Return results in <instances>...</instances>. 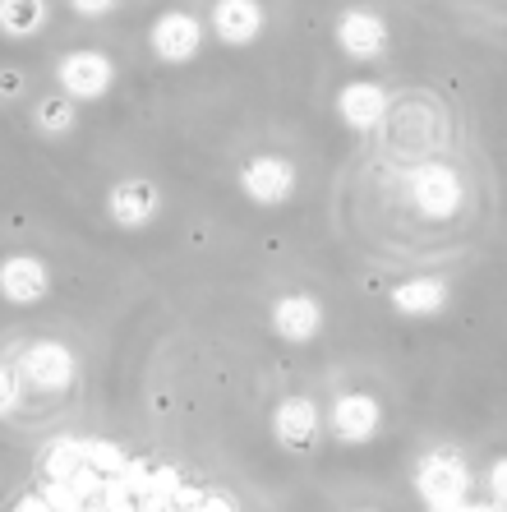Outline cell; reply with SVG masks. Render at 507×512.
Wrapping results in <instances>:
<instances>
[{
    "label": "cell",
    "mask_w": 507,
    "mask_h": 512,
    "mask_svg": "<svg viewBox=\"0 0 507 512\" xmlns=\"http://www.w3.org/2000/svg\"><path fill=\"white\" fill-rule=\"evenodd\" d=\"M14 370H19L24 383H33L37 393H60V388L74 383V370H79V365H74V351L65 342H33L24 356H19Z\"/></svg>",
    "instance_id": "cell-4"
},
{
    "label": "cell",
    "mask_w": 507,
    "mask_h": 512,
    "mask_svg": "<svg viewBox=\"0 0 507 512\" xmlns=\"http://www.w3.org/2000/svg\"><path fill=\"white\" fill-rule=\"evenodd\" d=\"M489 489L498 494V503H507V457H498V462L489 466Z\"/></svg>",
    "instance_id": "cell-22"
},
{
    "label": "cell",
    "mask_w": 507,
    "mask_h": 512,
    "mask_svg": "<svg viewBox=\"0 0 507 512\" xmlns=\"http://www.w3.org/2000/svg\"><path fill=\"white\" fill-rule=\"evenodd\" d=\"M74 107H79V102H74V97H65V93L42 97V102L33 107V125L47 134V139H65V134L79 125V111H74Z\"/></svg>",
    "instance_id": "cell-18"
},
{
    "label": "cell",
    "mask_w": 507,
    "mask_h": 512,
    "mask_svg": "<svg viewBox=\"0 0 507 512\" xmlns=\"http://www.w3.org/2000/svg\"><path fill=\"white\" fill-rule=\"evenodd\" d=\"M429 512H471V503H452V508H429Z\"/></svg>",
    "instance_id": "cell-23"
},
{
    "label": "cell",
    "mask_w": 507,
    "mask_h": 512,
    "mask_svg": "<svg viewBox=\"0 0 507 512\" xmlns=\"http://www.w3.org/2000/svg\"><path fill=\"white\" fill-rule=\"evenodd\" d=\"M337 42H342L346 56L369 60V56H378V51L388 47V24L369 10H346L342 24H337Z\"/></svg>",
    "instance_id": "cell-14"
},
{
    "label": "cell",
    "mask_w": 507,
    "mask_h": 512,
    "mask_svg": "<svg viewBox=\"0 0 507 512\" xmlns=\"http://www.w3.org/2000/svg\"><path fill=\"white\" fill-rule=\"evenodd\" d=\"M157 208H162V194H157L153 180H120V185H111V194H107L111 222L125 231L148 227L157 217Z\"/></svg>",
    "instance_id": "cell-8"
},
{
    "label": "cell",
    "mask_w": 507,
    "mask_h": 512,
    "mask_svg": "<svg viewBox=\"0 0 507 512\" xmlns=\"http://www.w3.org/2000/svg\"><path fill=\"white\" fill-rule=\"evenodd\" d=\"M148 42H153L157 60H166V65H185V60H194L199 47H203V24L189 10H166V14H157Z\"/></svg>",
    "instance_id": "cell-6"
},
{
    "label": "cell",
    "mask_w": 507,
    "mask_h": 512,
    "mask_svg": "<svg viewBox=\"0 0 507 512\" xmlns=\"http://www.w3.org/2000/svg\"><path fill=\"white\" fill-rule=\"evenodd\" d=\"M24 84H28L24 70H0V102H5V97L14 102V97L24 93Z\"/></svg>",
    "instance_id": "cell-20"
},
{
    "label": "cell",
    "mask_w": 507,
    "mask_h": 512,
    "mask_svg": "<svg viewBox=\"0 0 507 512\" xmlns=\"http://www.w3.org/2000/svg\"><path fill=\"white\" fill-rule=\"evenodd\" d=\"M392 305L401 314H438L448 305V282L443 277H415V282H401L392 291Z\"/></svg>",
    "instance_id": "cell-16"
},
{
    "label": "cell",
    "mask_w": 507,
    "mask_h": 512,
    "mask_svg": "<svg viewBox=\"0 0 507 512\" xmlns=\"http://www.w3.org/2000/svg\"><path fill=\"white\" fill-rule=\"evenodd\" d=\"M56 79H60V93L74 97V102H97V97H107L111 84H116V65H111L107 51H70V56H60L56 65Z\"/></svg>",
    "instance_id": "cell-2"
},
{
    "label": "cell",
    "mask_w": 507,
    "mask_h": 512,
    "mask_svg": "<svg viewBox=\"0 0 507 512\" xmlns=\"http://www.w3.org/2000/svg\"><path fill=\"white\" fill-rule=\"evenodd\" d=\"M19 393H24V379L14 365H0V416H10L14 406H19Z\"/></svg>",
    "instance_id": "cell-19"
},
{
    "label": "cell",
    "mask_w": 507,
    "mask_h": 512,
    "mask_svg": "<svg viewBox=\"0 0 507 512\" xmlns=\"http://www.w3.org/2000/svg\"><path fill=\"white\" fill-rule=\"evenodd\" d=\"M383 425V411L369 393H342L332 402V434L342 443H369Z\"/></svg>",
    "instance_id": "cell-11"
},
{
    "label": "cell",
    "mask_w": 507,
    "mask_h": 512,
    "mask_svg": "<svg viewBox=\"0 0 507 512\" xmlns=\"http://www.w3.org/2000/svg\"><path fill=\"white\" fill-rule=\"evenodd\" d=\"M411 199L425 217H452L461 208V180L443 162H425L411 176Z\"/></svg>",
    "instance_id": "cell-7"
},
{
    "label": "cell",
    "mask_w": 507,
    "mask_h": 512,
    "mask_svg": "<svg viewBox=\"0 0 507 512\" xmlns=\"http://www.w3.org/2000/svg\"><path fill=\"white\" fill-rule=\"evenodd\" d=\"M47 291H51V273L42 259H33V254L0 259V296L10 305H37Z\"/></svg>",
    "instance_id": "cell-9"
},
{
    "label": "cell",
    "mask_w": 507,
    "mask_h": 512,
    "mask_svg": "<svg viewBox=\"0 0 507 512\" xmlns=\"http://www.w3.org/2000/svg\"><path fill=\"white\" fill-rule=\"evenodd\" d=\"M415 489L429 508H452V503H466V489H471V471L466 462L452 453H429L415 471Z\"/></svg>",
    "instance_id": "cell-3"
},
{
    "label": "cell",
    "mask_w": 507,
    "mask_h": 512,
    "mask_svg": "<svg viewBox=\"0 0 507 512\" xmlns=\"http://www.w3.org/2000/svg\"><path fill=\"white\" fill-rule=\"evenodd\" d=\"M319 406L309 402V397H286L277 411H272V434L282 443L286 453H309L314 439H319Z\"/></svg>",
    "instance_id": "cell-10"
},
{
    "label": "cell",
    "mask_w": 507,
    "mask_h": 512,
    "mask_svg": "<svg viewBox=\"0 0 507 512\" xmlns=\"http://www.w3.org/2000/svg\"><path fill=\"white\" fill-rule=\"evenodd\" d=\"M471 512H503V508H489V503H471Z\"/></svg>",
    "instance_id": "cell-24"
},
{
    "label": "cell",
    "mask_w": 507,
    "mask_h": 512,
    "mask_svg": "<svg viewBox=\"0 0 507 512\" xmlns=\"http://www.w3.org/2000/svg\"><path fill=\"white\" fill-rule=\"evenodd\" d=\"M213 33L222 37L226 47H249L263 33V5L259 0H217Z\"/></svg>",
    "instance_id": "cell-12"
},
{
    "label": "cell",
    "mask_w": 507,
    "mask_h": 512,
    "mask_svg": "<svg viewBox=\"0 0 507 512\" xmlns=\"http://www.w3.org/2000/svg\"><path fill=\"white\" fill-rule=\"evenodd\" d=\"M337 111H342V120L351 130H374L378 120H383V111H388V97H383L378 84H369V79H355V84L342 88Z\"/></svg>",
    "instance_id": "cell-15"
},
{
    "label": "cell",
    "mask_w": 507,
    "mask_h": 512,
    "mask_svg": "<svg viewBox=\"0 0 507 512\" xmlns=\"http://www.w3.org/2000/svg\"><path fill=\"white\" fill-rule=\"evenodd\" d=\"M323 328V310L314 296H282L272 305V333L282 342H309Z\"/></svg>",
    "instance_id": "cell-13"
},
{
    "label": "cell",
    "mask_w": 507,
    "mask_h": 512,
    "mask_svg": "<svg viewBox=\"0 0 507 512\" xmlns=\"http://www.w3.org/2000/svg\"><path fill=\"white\" fill-rule=\"evenodd\" d=\"M74 14H83V19H97V14H111L120 5V0H70Z\"/></svg>",
    "instance_id": "cell-21"
},
{
    "label": "cell",
    "mask_w": 507,
    "mask_h": 512,
    "mask_svg": "<svg viewBox=\"0 0 507 512\" xmlns=\"http://www.w3.org/2000/svg\"><path fill=\"white\" fill-rule=\"evenodd\" d=\"M47 24V0H0V33L24 42Z\"/></svg>",
    "instance_id": "cell-17"
},
{
    "label": "cell",
    "mask_w": 507,
    "mask_h": 512,
    "mask_svg": "<svg viewBox=\"0 0 507 512\" xmlns=\"http://www.w3.org/2000/svg\"><path fill=\"white\" fill-rule=\"evenodd\" d=\"M240 190L254 203H263V208H277V203H286L295 194V167L277 153L249 157L245 167H240Z\"/></svg>",
    "instance_id": "cell-5"
},
{
    "label": "cell",
    "mask_w": 507,
    "mask_h": 512,
    "mask_svg": "<svg viewBox=\"0 0 507 512\" xmlns=\"http://www.w3.org/2000/svg\"><path fill=\"white\" fill-rule=\"evenodd\" d=\"M5 512H240L180 466L130 453L111 439H56Z\"/></svg>",
    "instance_id": "cell-1"
}]
</instances>
